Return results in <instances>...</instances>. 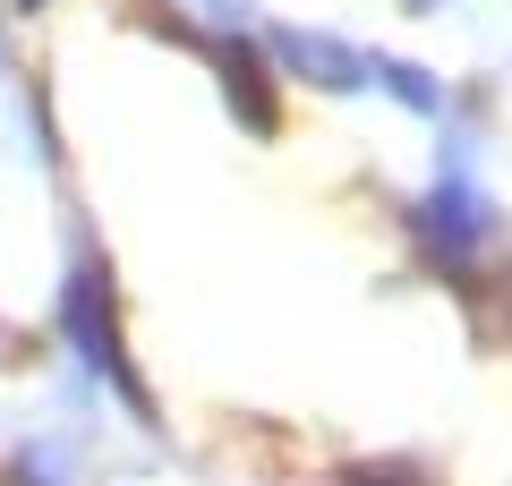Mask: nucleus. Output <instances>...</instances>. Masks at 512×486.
I'll return each instance as SVG.
<instances>
[{"label":"nucleus","instance_id":"obj_1","mask_svg":"<svg viewBox=\"0 0 512 486\" xmlns=\"http://www.w3.org/2000/svg\"><path fill=\"white\" fill-rule=\"evenodd\" d=\"M427 231H436V248L453 256V265L487 239V197L470 188V171H444V188L427 197Z\"/></svg>","mask_w":512,"mask_h":486},{"label":"nucleus","instance_id":"obj_2","mask_svg":"<svg viewBox=\"0 0 512 486\" xmlns=\"http://www.w3.org/2000/svg\"><path fill=\"white\" fill-rule=\"evenodd\" d=\"M282 60L308 69L316 86H367V60L350 43H333V35H282Z\"/></svg>","mask_w":512,"mask_h":486},{"label":"nucleus","instance_id":"obj_3","mask_svg":"<svg viewBox=\"0 0 512 486\" xmlns=\"http://www.w3.org/2000/svg\"><path fill=\"white\" fill-rule=\"evenodd\" d=\"M367 77H384V86L402 94L410 111H444V86H436V77H427V69H410V60H376V69H367Z\"/></svg>","mask_w":512,"mask_h":486},{"label":"nucleus","instance_id":"obj_4","mask_svg":"<svg viewBox=\"0 0 512 486\" xmlns=\"http://www.w3.org/2000/svg\"><path fill=\"white\" fill-rule=\"evenodd\" d=\"M205 18H248V0H197Z\"/></svg>","mask_w":512,"mask_h":486},{"label":"nucleus","instance_id":"obj_5","mask_svg":"<svg viewBox=\"0 0 512 486\" xmlns=\"http://www.w3.org/2000/svg\"><path fill=\"white\" fill-rule=\"evenodd\" d=\"M18 9H35V0H18Z\"/></svg>","mask_w":512,"mask_h":486}]
</instances>
